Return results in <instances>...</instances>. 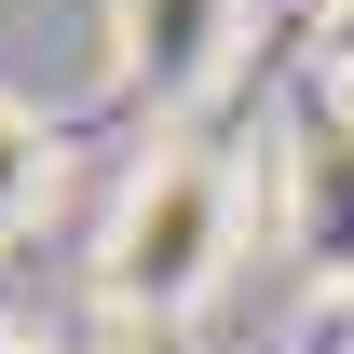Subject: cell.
Returning a JSON list of instances; mask_svg holds the SVG:
<instances>
[{"instance_id":"obj_4","label":"cell","mask_w":354,"mask_h":354,"mask_svg":"<svg viewBox=\"0 0 354 354\" xmlns=\"http://www.w3.org/2000/svg\"><path fill=\"white\" fill-rule=\"evenodd\" d=\"M327 68L354 82V0H327Z\"/></svg>"},{"instance_id":"obj_2","label":"cell","mask_w":354,"mask_h":354,"mask_svg":"<svg viewBox=\"0 0 354 354\" xmlns=\"http://www.w3.org/2000/svg\"><path fill=\"white\" fill-rule=\"evenodd\" d=\"M232 41H245V0H109V68L150 109H191L232 68Z\"/></svg>"},{"instance_id":"obj_1","label":"cell","mask_w":354,"mask_h":354,"mask_svg":"<svg viewBox=\"0 0 354 354\" xmlns=\"http://www.w3.org/2000/svg\"><path fill=\"white\" fill-rule=\"evenodd\" d=\"M232 245H245V177H232V150L164 136V150L123 177L109 232H95V286H109L123 327H191V313L218 300Z\"/></svg>"},{"instance_id":"obj_3","label":"cell","mask_w":354,"mask_h":354,"mask_svg":"<svg viewBox=\"0 0 354 354\" xmlns=\"http://www.w3.org/2000/svg\"><path fill=\"white\" fill-rule=\"evenodd\" d=\"M55 191V123L28 109V95H0V232H28Z\"/></svg>"},{"instance_id":"obj_5","label":"cell","mask_w":354,"mask_h":354,"mask_svg":"<svg viewBox=\"0 0 354 354\" xmlns=\"http://www.w3.org/2000/svg\"><path fill=\"white\" fill-rule=\"evenodd\" d=\"M0 354H28V341H14V327H0Z\"/></svg>"}]
</instances>
